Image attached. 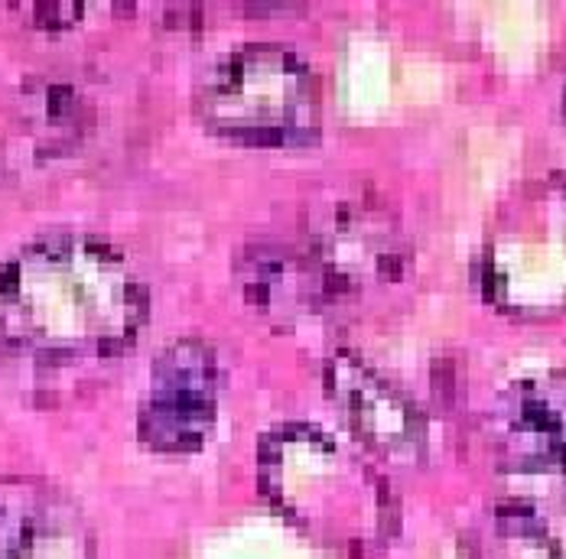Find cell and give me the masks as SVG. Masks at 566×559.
I'll use <instances>...</instances> for the list:
<instances>
[{
	"label": "cell",
	"instance_id": "obj_4",
	"mask_svg": "<svg viewBox=\"0 0 566 559\" xmlns=\"http://www.w3.org/2000/svg\"><path fill=\"white\" fill-rule=\"evenodd\" d=\"M485 296L514 316H554L566 309V179L524 182L489 231Z\"/></svg>",
	"mask_w": 566,
	"mask_h": 559
},
{
	"label": "cell",
	"instance_id": "obj_7",
	"mask_svg": "<svg viewBox=\"0 0 566 559\" xmlns=\"http://www.w3.org/2000/svg\"><path fill=\"white\" fill-rule=\"evenodd\" d=\"M219 420V358L199 338H179L160 351L140 400V443L167 455H189L209 443Z\"/></svg>",
	"mask_w": 566,
	"mask_h": 559
},
{
	"label": "cell",
	"instance_id": "obj_3",
	"mask_svg": "<svg viewBox=\"0 0 566 559\" xmlns=\"http://www.w3.org/2000/svg\"><path fill=\"white\" fill-rule=\"evenodd\" d=\"M196 114L212 134L244 147H306L323 127L319 82L290 50L244 46L206 72Z\"/></svg>",
	"mask_w": 566,
	"mask_h": 559
},
{
	"label": "cell",
	"instance_id": "obj_1",
	"mask_svg": "<svg viewBox=\"0 0 566 559\" xmlns=\"http://www.w3.org/2000/svg\"><path fill=\"white\" fill-rule=\"evenodd\" d=\"M147 319V286L102 238L56 234L0 264V345L40 361L112 358Z\"/></svg>",
	"mask_w": 566,
	"mask_h": 559
},
{
	"label": "cell",
	"instance_id": "obj_8",
	"mask_svg": "<svg viewBox=\"0 0 566 559\" xmlns=\"http://www.w3.org/2000/svg\"><path fill=\"white\" fill-rule=\"evenodd\" d=\"M326 393L365 452L391 465L413 468L430 455V426L420 407L381 371L352 351L326 361Z\"/></svg>",
	"mask_w": 566,
	"mask_h": 559
},
{
	"label": "cell",
	"instance_id": "obj_5",
	"mask_svg": "<svg viewBox=\"0 0 566 559\" xmlns=\"http://www.w3.org/2000/svg\"><path fill=\"white\" fill-rule=\"evenodd\" d=\"M300 251L326 306L358 303L395 289L407 277L410 244L388 205L365 192L333 189L306 205Z\"/></svg>",
	"mask_w": 566,
	"mask_h": 559
},
{
	"label": "cell",
	"instance_id": "obj_2",
	"mask_svg": "<svg viewBox=\"0 0 566 559\" xmlns=\"http://www.w3.org/2000/svg\"><path fill=\"white\" fill-rule=\"evenodd\" d=\"M264 495L316 544L378 553L397 534V502L365 449L310 423H283L258 449Z\"/></svg>",
	"mask_w": 566,
	"mask_h": 559
},
{
	"label": "cell",
	"instance_id": "obj_10",
	"mask_svg": "<svg viewBox=\"0 0 566 559\" xmlns=\"http://www.w3.org/2000/svg\"><path fill=\"white\" fill-rule=\"evenodd\" d=\"M92 98L62 75H40L23 85L10 117V147L20 150L23 164L46 167L69 157L92 130Z\"/></svg>",
	"mask_w": 566,
	"mask_h": 559
},
{
	"label": "cell",
	"instance_id": "obj_12",
	"mask_svg": "<svg viewBox=\"0 0 566 559\" xmlns=\"http://www.w3.org/2000/svg\"><path fill=\"white\" fill-rule=\"evenodd\" d=\"M472 559H566L560 544L527 504L492 507L469 537Z\"/></svg>",
	"mask_w": 566,
	"mask_h": 559
},
{
	"label": "cell",
	"instance_id": "obj_13",
	"mask_svg": "<svg viewBox=\"0 0 566 559\" xmlns=\"http://www.w3.org/2000/svg\"><path fill=\"white\" fill-rule=\"evenodd\" d=\"M564 117H566V82H564Z\"/></svg>",
	"mask_w": 566,
	"mask_h": 559
},
{
	"label": "cell",
	"instance_id": "obj_6",
	"mask_svg": "<svg viewBox=\"0 0 566 559\" xmlns=\"http://www.w3.org/2000/svg\"><path fill=\"white\" fill-rule=\"evenodd\" d=\"M482 440L499 475L566 488V371L521 378L492 397Z\"/></svg>",
	"mask_w": 566,
	"mask_h": 559
},
{
	"label": "cell",
	"instance_id": "obj_9",
	"mask_svg": "<svg viewBox=\"0 0 566 559\" xmlns=\"http://www.w3.org/2000/svg\"><path fill=\"white\" fill-rule=\"evenodd\" d=\"M0 559H95L82 507L40 478H0Z\"/></svg>",
	"mask_w": 566,
	"mask_h": 559
},
{
	"label": "cell",
	"instance_id": "obj_11",
	"mask_svg": "<svg viewBox=\"0 0 566 559\" xmlns=\"http://www.w3.org/2000/svg\"><path fill=\"white\" fill-rule=\"evenodd\" d=\"M238 283L244 303L281 326H293L300 319H310L326 306L323 289L313 277L300 244H277V241H258L244 247L238 261Z\"/></svg>",
	"mask_w": 566,
	"mask_h": 559
}]
</instances>
